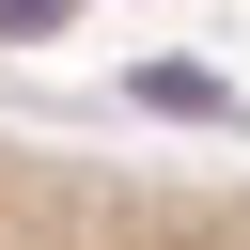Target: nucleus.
<instances>
[{"instance_id":"obj_1","label":"nucleus","mask_w":250,"mask_h":250,"mask_svg":"<svg viewBox=\"0 0 250 250\" xmlns=\"http://www.w3.org/2000/svg\"><path fill=\"white\" fill-rule=\"evenodd\" d=\"M141 109H172V125H219V78H203V62H156V78H141Z\"/></svg>"},{"instance_id":"obj_2","label":"nucleus","mask_w":250,"mask_h":250,"mask_svg":"<svg viewBox=\"0 0 250 250\" xmlns=\"http://www.w3.org/2000/svg\"><path fill=\"white\" fill-rule=\"evenodd\" d=\"M0 31H62V0H0Z\"/></svg>"}]
</instances>
